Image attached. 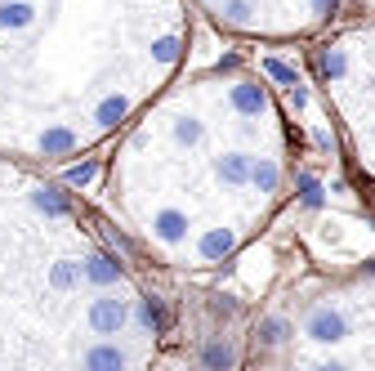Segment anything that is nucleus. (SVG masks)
Instances as JSON below:
<instances>
[{"label":"nucleus","instance_id":"nucleus-11","mask_svg":"<svg viewBox=\"0 0 375 371\" xmlns=\"http://www.w3.org/2000/svg\"><path fill=\"white\" fill-rule=\"evenodd\" d=\"M125 116V98H103V108H98V121L103 126H116Z\"/></svg>","mask_w":375,"mask_h":371},{"label":"nucleus","instance_id":"nucleus-1","mask_svg":"<svg viewBox=\"0 0 375 371\" xmlns=\"http://www.w3.org/2000/svg\"><path fill=\"white\" fill-rule=\"evenodd\" d=\"M90 327L98 335H116V331L125 327V305H121V300H112V295L94 300V305H90Z\"/></svg>","mask_w":375,"mask_h":371},{"label":"nucleus","instance_id":"nucleus-22","mask_svg":"<svg viewBox=\"0 0 375 371\" xmlns=\"http://www.w3.org/2000/svg\"><path fill=\"white\" fill-rule=\"evenodd\" d=\"M322 67H327V76H339V72H344V59H339V54H327V59H322Z\"/></svg>","mask_w":375,"mask_h":371},{"label":"nucleus","instance_id":"nucleus-2","mask_svg":"<svg viewBox=\"0 0 375 371\" xmlns=\"http://www.w3.org/2000/svg\"><path fill=\"white\" fill-rule=\"evenodd\" d=\"M309 335H313L317 345H335V340H344V335H349V327H344V317H339L335 309H313Z\"/></svg>","mask_w":375,"mask_h":371},{"label":"nucleus","instance_id":"nucleus-13","mask_svg":"<svg viewBox=\"0 0 375 371\" xmlns=\"http://www.w3.org/2000/svg\"><path fill=\"white\" fill-rule=\"evenodd\" d=\"M139 322H143L148 331H157V327L165 322V317H161V305H157V300H143V305H139Z\"/></svg>","mask_w":375,"mask_h":371},{"label":"nucleus","instance_id":"nucleus-10","mask_svg":"<svg viewBox=\"0 0 375 371\" xmlns=\"http://www.w3.org/2000/svg\"><path fill=\"white\" fill-rule=\"evenodd\" d=\"M72 148H76V139L67 130H49L45 134V153H72Z\"/></svg>","mask_w":375,"mask_h":371},{"label":"nucleus","instance_id":"nucleus-3","mask_svg":"<svg viewBox=\"0 0 375 371\" xmlns=\"http://www.w3.org/2000/svg\"><path fill=\"white\" fill-rule=\"evenodd\" d=\"M219 175H224L228 183H246L250 179V161L242 153H228V157H219Z\"/></svg>","mask_w":375,"mask_h":371},{"label":"nucleus","instance_id":"nucleus-17","mask_svg":"<svg viewBox=\"0 0 375 371\" xmlns=\"http://www.w3.org/2000/svg\"><path fill=\"white\" fill-rule=\"evenodd\" d=\"M201 358H206L210 367H228V362H232V349H228V345H210Z\"/></svg>","mask_w":375,"mask_h":371},{"label":"nucleus","instance_id":"nucleus-23","mask_svg":"<svg viewBox=\"0 0 375 371\" xmlns=\"http://www.w3.org/2000/svg\"><path fill=\"white\" fill-rule=\"evenodd\" d=\"M54 286H72V268H67V264L54 268Z\"/></svg>","mask_w":375,"mask_h":371},{"label":"nucleus","instance_id":"nucleus-12","mask_svg":"<svg viewBox=\"0 0 375 371\" xmlns=\"http://www.w3.org/2000/svg\"><path fill=\"white\" fill-rule=\"evenodd\" d=\"M299 201H304V206H322V183H317L313 175L299 179Z\"/></svg>","mask_w":375,"mask_h":371},{"label":"nucleus","instance_id":"nucleus-15","mask_svg":"<svg viewBox=\"0 0 375 371\" xmlns=\"http://www.w3.org/2000/svg\"><path fill=\"white\" fill-rule=\"evenodd\" d=\"M264 67H268V76L282 81V86H299V81H295V67H286V63H277V59H268Z\"/></svg>","mask_w":375,"mask_h":371},{"label":"nucleus","instance_id":"nucleus-8","mask_svg":"<svg viewBox=\"0 0 375 371\" xmlns=\"http://www.w3.org/2000/svg\"><path fill=\"white\" fill-rule=\"evenodd\" d=\"M116 273H121V268H116L108 255H94V260H90V278H94V282H116Z\"/></svg>","mask_w":375,"mask_h":371},{"label":"nucleus","instance_id":"nucleus-24","mask_svg":"<svg viewBox=\"0 0 375 371\" xmlns=\"http://www.w3.org/2000/svg\"><path fill=\"white\" fill-rule=\"evenodd\" d=\"M313 9H317V14H331V9H335V0H313Z\"/></svg>","mask_w":375,"mask_h":371},{"label":"nucleus","instance_id":"nucleus-4","mask_svg":"<svg viewBox=\"0 0 375 371\" xmlns=\"http://www.w3.org/2000/svg\"><path fill=\"white\" fill-rule=\"evenodd\" d=\"M228 250H232V233H224V228H215V233L201 238V255L206 260H219V255H228Z\"/></svg>","mask_w":375,"mask_h":371},{"label":"nucleus","instance_id":"nucleus-20","mask_svg":"<svg viewBox=\"0 0 375 371\" xmlns=\"http://www.w3.org/2000/svg\"><path fill=\"white\" fill-rule=\"evenodd\" d=\"M264 340H272V345L286 340V322H282V317H268V322H264Z\"/></svg>","mask_w":375,"mask_h":371},{"label":"nucleus","instance_id":"nucleus-21","mask_svg":"<svg viewBox=\"0 0 375 371\" xmlns=\"http://www.w3.org/2000/svg\"><path fill=\"white\" fill-rule=\"evenodd\" d=\"M94 179V166L85 161V166H72V171H67V183H90Z\"/></svg>","mask_w":375,"mask_h":371},{"label":"nucleus","instance_id":"nucleus-16","mask_svg":"<svg viewBox=\"0 0 375 371\" xmlns=\"http://www.w3.org/2000/svg\"><path fill=\"white\" fill-rule=\"evenodd\" d=\"M175 134H179V143H197L201 139V126L192 121V116H183V121L175 126Z\"/></svg>","mask_w":375,"mask_h":371},{"label":"nucleus","instance_id":"nucleus-7","mask_svg":"<svg viewBox=\"0 0 375 371\" xmlns=\"http://www.w3.org/2000/svg\"><path fill=\"white\" fill-rule=\"evenodd\" d=\"M250 179L260 183V193H272V188H277V166H272V161L250 166Z\"/></svg>","mask_w":375,"mask_h":371},{"label":"nucleus","instance_id":"nucleus-5","mask_svg":"<svg viewBox=\"0 0 375 371\" xmlns=\"http://www.w3.org/2000/svg\"><path fill=\"white\" fill-rule=\"evenodd\" d=\"M183 228H188V219H183L179 210H165V215H157V238H165V242H179V238H183Z\"/></svg>","mask_w":375,"mask_h":371},{"label":"nucleus","instance_id":"nucleus-18","mask_svg":"<svg viewBox=\"0 0 375 371\" xmlns=\"http://www.w3.org/2000/svg\"><path fill=\"white\" fill-rule=\"evenodd\" d=\"M36 206H41V210H49V215H63V210H67V201H63V197H54V193H36Z\"/></svg>","mask_w":375,"mask_h":371},{"label":"nucleus","instance_id":"nucleus-9","mask_svg":"<svg viewBox=\"0 0 375 371\" xmlns=\"http://www.w3.org/2000/svg\"><path fill=\"white\" fill-rule=\"evenodd\" d=\"M121 362H125L121 349H94L90 358H85V367H121Z\"/></svg>","mask_w":375,"mask_h":371},{"label":"nucleus","instance_id":"nucleus-19","mask_svg":"<svg viewBox=\"0 0 375 371\" xmlns=\"http://www.w3.org/2000/svg\"><path fill=\"white\" fill-rule=\"evenodd\" d=\"M157 59H161V63H175V59H179V41H175V36L157 41Z\"/></svg>","mask_w":375,"mask_h":371},{"label":"nucleus","instance_id":"nucleus-6","mask_svg":"<svg viewBox=\"0 0 375 371\" xmlns=\"http://www.w3.org/2000/svg\"><path fill=\"white\" fill-rule=\"evenodd\" d=\"M232 108H237V112H260V108H264L260 86H237V90H232Z\"/></svg>","mask_w":375,"mask_h":371},{"label":"nucleus","instance_id":"nucleus-14","mask_svg":"<svg viewBox=\"0 0 375 371\" xmlns=\"http://www.w3.org/2000/svg\"><path fill=\"white\" fill-rule=\"evenodd\" d=\"M27 19H31V9H27V5H5V9H0V23H5V27H9V23H14V27H23Z\"/></svg>","mask_w":375,"mask_h":371}]
</instances>
